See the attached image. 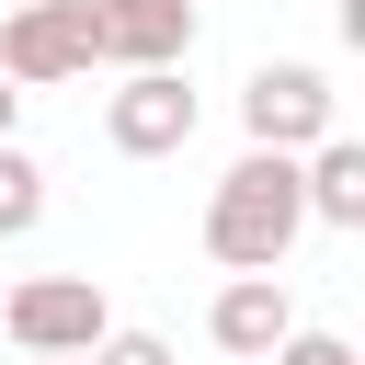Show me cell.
I'll return each mask as SVG.
<instances>
[{
  "label": "cell",
  "instance_id": "obj_1",
  "mask_svg": "<svg viewBox=\"0 0 365 365\" xmlns=\"http://www.w3.org/2000/svg\"><path fill=\"white\" fill-rule=\"evenodd\" d=\"M297 228H308V194H297V160H285V148H251V160L205 194V251H217L228 274H285Z\"/></svg>",
  "mask_w": 365,
  "mask_h": 365
},
{
  "label": "cell",
  "instance_id": "obj_2",
  "mask_svg": "<svg viewBox=\"0 0 365 365\" xmlns=\"http://www.w3.org/2000/svg\"><path fill=\"white\" fill-rule=\"evenodd\" d=\"M91 68V11L80 0H23L11 23H0V80L11 91H57V80H80Z\"/></svg>",
  "mask_w": 365,
  "mask_h": 365
},
{
  "label": "cell",
  "instance_id": "obj_3",
  "mask_svg": "<svg viewBox=\"0 0 365 365\" xmlns=\"http://www.w3.org/2000/svg\"><path fill=\"white\" fill-rule=\"evenodd\" d=\"M240 125H251V148H319L331 137V80L308 68V57H274V68H251V91H240Z\"/></svg>",
  "mask_w": 365,
  "mask_h": 365
},
{
  "label": "cell",
  "instance_id": "obj_4",
  "mask_svg": "<svg viewBox=\"0 0 365 365\" xmlns=\"http://www.w3.org/2000/svg\"><path fill=\"white\" fill-rule=\"evenodd\" d=\"M11 342L23 354H91L103 331H114V308H103V285L91 274H34V285H11Z\"/></svg>",
  "mask_w": 365,
  "mask_h": 365
},
{
  "label": "cell",
  "instance_id": "obj_5",
  "mask_svg": "<svg viewBox=\"0 0 365 365\" xmlns=\"http://www.w3.org/2000/svg\"><path fill=\"white\" fill-rule=\"evenodd\" d=\"M91 11V68H182L194 46V0H80Z\"/></svg>",
  "mask_w": 365,
  "mask_h": 365
},
{
  "label": "cell",
  "instance_id": "obj_6",
  "mask_svg": "<svg viewBox=\"0 0 365 365\" xmlns=\"http://www.w3.org/2000/svg\"><path fill=\"white\" fill-rule=\"evenodd\" d=\"M103 137H114L125 160H171V148L194 137V91H182V68H125V91L103 103Z\"/></svg>",
  "mask_w": 365,
  "mask_h": 365
},
{
  "label": "cell",
  "instance_id": "obj_7",
  "mask_svg": "<svg viewBox=\"0 0 365 365\" xmlns=\"http://www.w3.org/2000/svg\"><path fill=\"white\" fill-rule=\"evenodd\" d=\"M205 331H217V354L262 365V354L297 331V308H285V274H228V285H217V308H205Z\"/></svg>",
  "mask_w": 365,
  "mask_h": 365
},
{
  "label": "cell",
  "instance_id": "obj_8",
  "mask_svg": "<svg viewBox=\"0 0 365 365\" xmlns=\"http://www.w3.org/2000/svg\"><path fill=\"white\" fill-rule=\"evenodd\" d=\"M297 194H308V217H319V228H365V148L331 125V137L297 160Z\"/></svg>",
  "mask_w": 365,
  "mask_h": 365
},
{
  "label": "cell",
  "instance_id": "obj_9",
  "mask_svg": "<svg viewBox=\"0 0 365 365\" xmlns=\"http://www.w3.org/2000/svg\"><path fill=\"white\" fill-rule=\"evenodd\" d=\"M34 217H46V171H34V160L0 137V240H23Z\"/></svg>",
  "mask_w": 365,
  "mask_h": 365
},
{
  "label": "cell",
  "instance_id": "obj_10",
  "mask_svg": "<svg viewBox=\"0 0 365 365\" xmlns=\"http://www.w3.org/2000/svg\"><path fill=\"white\" fill-rule=\"evenodd\" d=\"M262 365H354V342H342V331H285Z\"/></svg>",
  "mask_w": 365,
  "mask_h": 365
},
{
  "label": "cell",
  "instance_id": "obj_11",
  "mask_svg": "<svg viewBox=\"0 0 365 365\" xmlns=\"http://www.w3.org/2000/svg\"><path fill=\"white\" fill-rule=\"evenodd\" d=\"M80 365H171V342H160V331H103Z\"/></svg>",
  "mask_w": 365,
  "mask_h": 365
},
{
  "label": "cell",
  "instance_id": "obj_12",
  "mask_svg": "<svg viewBox=\"0 0 365 365\" xmlns=\"http://www.w3.org/2000/svg\"><path fill=\"white\" fill-rule=\"evenodd\" d=\"M11 114H23V91H11V80H0V137H11Z\"/></svg>",
  "mask_w": 365,
  "mask_h": 365
},
{
  "label": "cell",
  "instance_id": "obj_13",
  "mask_svg": "<svg viewBox=\"0 0 365 365\" xmlns=\"http://www.w3.org/2000/svg\"><path fill=\"white\" fill-rule=\"evenodd\" d=\"M23 365H80V354H23Z\"/></svg>",
  "mask_w": 365,
  "mask_h": 365
}]
</instances>
